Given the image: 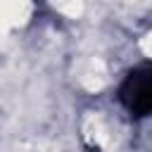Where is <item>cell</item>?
<instances>
[{"label":"cell","mask_w":152,"mask_h":152,"mask_svg":"<svg viewBox=\"0 0 152 152\" xmlns=\"http://www.w3.org/2000/svg\"><path fill=\"white\" fill-rule=\"evenodd\" d=\"M121 102L133 116H147L150 112V69L147 64L135 66L121 86Z\"/></svg>","instance_id":"obj_1"}]
</instances>
